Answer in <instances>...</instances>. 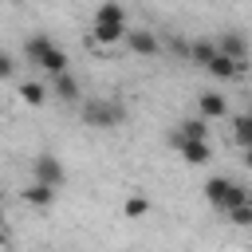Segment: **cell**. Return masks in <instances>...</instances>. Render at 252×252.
Instances as JSON below:
<instances>
[{
    "mask_svg": "<svg viewBox=\"0 0 252 252\" xmlns=\"http://www.w3.org/2000/svg\"><path fill=\"white\" fill-rule=\"evenodd\" d=\"M83 122L94 126V130H114V126L126 122V106H122L118 98H110V94L87 98V102H83Z\"/></svg>",
    "mask_w": 252,
    "mask_h": 252,
    "instance_id": "6da1fadb",
    "label": "cell"
},
{
    "mask_svg": "<svg viewBox=\"0 0 252 252\" xmlns=\"http://www.w3.org/2000/svg\"><path fill=\"white\" fill-rule=\"evenodd\" d=\"M213 55H217L213 39H189V47H185V63H193V67H205Z\"/></svg>",
    "mask_w": 252,
    "mask_h": 252,
    "instance_id": "30bf717a",
    "label": "cell"
},
{
    "mask_svg": "<svg viewBox=\"0 0 252 252\" xmlns=\"http://www.w3.org/2000/svg\"><path fill=\"white\" fill-rule=\"evenodd\" d=\"M24 55H28L35 67H43L47 75H59V71H67V51H63V47H55L47 35H32V39L24 43Z\"/></svg>",
    "mask_w": 252,
    "mask_h": 252,
    "instance_id": "7a4b0ae2",
    "label": "cell"
},
{
    "mask_svg": "<svg viewBox=\"0 0 252 252\" xmlns=\"http://www.w3.org/2000/svg\"><path fill=\"white\" fill-rule=\"evenodd\" d=\"M181 138H209V126H205V118H185V122H181V130L173 134V146H177Z\"/></svg>",
    "mask_w": 252,
    "mask_h": 252,
    "instance_id": "5bb4252c",
    "label": "cell"
},
{
    "mask_svg": "<svg viewBox=\"0 0 252 252\" xmlns=\"http://www.w3.org/2000/svg\"><path fill=\"white\" fill-rule=\"evenodd\" d=\"M35 181H43V185H63L67 181V169H63V161L55 158V154H39L35 158Z\"/></svg>",
    "mask_w": 252,
    "mask_h": 252,
    "instance_id": "5b68a950",
    "label": "cell"
},
{
    "mask_svg": "<svg viewBox=\"0 0 252 252\" xmlns=\"http://www.w3.org/2000/svg\"><path fill=\"white\" fill-rule=\"evenodd\" d=\"M122 39H126V47H130L134 55H142V59H150V55H158V51H161V39H158L150 28H126V32H122Z\"/></svg>",
    "mask_w": 252,
    "mask_h": 252,
    "instance_id": "277c9868",
    "label": "cell"
},
{
    "mask_svg": "<svg viewBox=\"0 0 252 252\" xmlns=\"http://www.w3.org/2000/svg\"><path fill=\"white\" fill-rule=\"evenodd\" d=\"M0 224H4V213H0Z\"/></svg>",
    "mask_w": 252,
    "mask_h": 252,
    "instance_id": "7402d4cb",
    "label": "cell"
},
{
    "mask_svg": "<svg viewBox=\"0 0 252 252\" xmlns=\"http://www.w3.org/2000/svg\"><path fill=\"white\" fill-rule=\"evenodd\" d=\"M228 220H232L236 228H248V224H252V205H248V201L232 205V209H228Z\"/></svg>",
    "mask_w": 252,
    "mask_h": 252,
    "instance_id": "e0dca14e",
    "label": "cell"
},
{
    "mask_svg": "<svg viewBox=\"0 0 252 252\" xmlns=\"http://www.w3.org/2000/svg\"><path fill=\"white\" fill-rule=\"evenodd\" d=\"M20 98H24L28 106H39V102L47 98V91H43L39 83H24V87H20Z\"/></svg>",
    "mask_w": 252,
    "mask_h": 252,
    "instance_id": "ac0fdd59",
    "label": "cell"
},
{
    "mask_svg": "<svg viewBox=\"0 0 252 252\" xmlns=\"http://www.w3.org/2000/svg\"><path fill=\"white\" fill-rule=\"evenodd\" d=\"M12 75H16V59L8 51H0V79H12Z\"/></svg>",
    "mask_w": 252,
    "mask_h": 252,
    "instance_id": "ffe728a7",
    "label": "cell"
},
{
    "mask_svg": "<svg viewBox=\"0 0 252 252\" xmlns=\"http://www.w3.org/2000/svg\"><path fill=\"white\" fill-rule=\"evenodd\" d=\"M51 91H55L63 102H79V83H75V75H67V71L51 75Z\"/></svg>",
    "mask_w": 252,
    "mask_h": 252,
    "instance_id": "7c38bea8",
    "label": "cell"
},
{
    "mask_svg": "<svg viewBox=\"0 0 252 252\" xmlns=\"http://www.w3.org/2000/svg\"><path fill=\"white\" fill-rule=\"evenodd\" d=\"M205 201H209L213 209L228 213L232 205L248 201V189H244L240 181H232V177H209V181H205Z\"/></svg>",
    "mask_w": 252,
    "mask_h": 252,
    "instance_id": "3957f363",
    "label": "cell"
},
{
    "mask_svg": "<svg viewBox=\"0 0 252 252\" xmlns=\"http://www.w3.org/2000/svg\"><path fill=\"white\" fill-rule=\"evenodd\" d=\"M24 201H28V205H35V209H47V205L55 201V185H43V181H32V185L24 189Z\"/></svg>",
    "mask_w": 252,
    "mask_h": 252,
    "instance_id": "4fadbf2b",
    "label": "cell"
},
{
    "mask_svg": "<svg viewBox=\"0 0 252 252\" xmlns=\"http://www.w3.org/2000/svg\"><path fill=\"white\" fill-rule=\"evenodd\" d=\"M244 67H248V63H236V59H228V55H220V51L205 63V71H209V75H217V79H240V75H244Z\"/></svg>",
    "mask_w": 252,
    "mask_h": 252,
    "instance_id": "ba28073f",
    "label": "cell"
},
{
    "mask_svg": "<svg viewBox=\"0 0 252 252\" xmlns=\"http://www.w3.org/2000/svg\"><path fill=\"white\" fill-rule=\"evenodd\" d=\"M94 20H102V24H126V8L114 4V0H106V4L94 12Z\"/></svg>",
    "mask_w": 252,
    "mask_h": 252,
    "instance_id": "9a60e30c",
    "label": "cell"
},
{
    "mask_svg": "<svg viewBox=\"0 0 252 252\" xmlns=\"http://www.w3.org/2000/svg\"><path fill=\"white\" fill-rule=\"evenodd\" d=\"M165 47H169V51H173L177 59H185V47H189V43H185L181 35H169V39H165Z\"/></svg>",
    "mask_w": 252,
    "mask_h": 252,
    "instance_id": "44dd1931",
    "label": "cell"
},
{
    "mask_svg": "<svg viewBox=\"0 0 252 252\" xmlns=\"http://www.w3.org/2000/svg\"><path fill=\"white\" fill-rule=\"evenodd\" d=\"M201 118H224L228 114V98L224 94H217V91H201Z\"/></svg>",
    "mask_w": 252,
    "mask_h": 252,
    "instance_id": "8fae6325",
    "label": "cell"
},
{
    "mask_svg": "<svg viewBox=\"0 0 252 252\" xmlns=\"http://www.w3.org/2000/svg\"><path fill=\"white\" fill-rule=\"evenodd\" d=\"M122 32H126V24H102V20H94V28H91V47H110V43L122 39Z\"/></svg>",
    "mask_w": 252,
    "mask_h": 252,
    "instance_id": "9c48e42d",
    "label": "cell"
},
{
    "mask_svg": "<svg viewBox=\"0 0 252 252\" xmlns=\"http://www.w3.org/2000/svg\"><path fill=\"white\" fill-rule=\"evenodd\" d=\"M232 134H236V142H240V146H252V118H248V114H236Z\"/></svg>",
    "mask_w": 252,
    "mask_h": 252,
    "instance_id": "2e32d148",
    "label": "cell"
},
{
    "mask_svg": "<svg viewBox=\"0 0 252 252\" xmlns=\"http://www.w3.org/2000/svg\"><path fill=\"white\" fill-rule=\"evenodd\" d=\"M177 150H181V158H185L189 165H205V161L213 158L209 138H181V142H177Z\"/></svg>",
    "mask_w": 252,
    "mask_h": 252,
    "instance_id": "52a82bcc",
    "label": "cell"
},
{
    "mask_svg": "<svg viewBox=\"0 0 252 252\" xmlns=\"http://www.w3.org/2000/svg\"><path fill=\"white\" fill-rule=\"evenodd\" d=\"M217 51H220V55H228V59H236V63H248V39H244L240 32H220Z\"/></svg>",
    "mask_w": 252,
    "mask_h": 252,
    "instance_id": "8992f818",
    "label": "cell"
},
{
    "mask_svg": "<svg viewBox=\"0 0 252 252\" xmlns=\"http://www.w3.org/2000/svg\"><path fill=\"white\" fill-rule=\"evenodd\" d=\"M150 213V201L146 197H130L126 201V220H138V217H146Z\"/></svg>",
    "mask_w": 252,
    "mask_h": 252,
    "instance_id": "d6986e66",
    "label": "cell"
}]
</instances>
